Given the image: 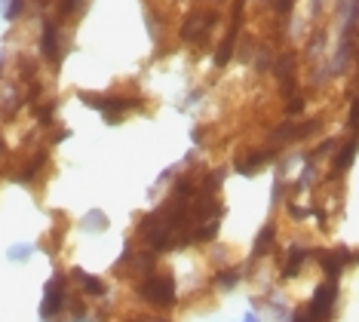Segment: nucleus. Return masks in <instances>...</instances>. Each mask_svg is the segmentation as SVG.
<instances>
[{"instance_id": "nucleus-9", "label": "nucleus", "mask_w": 359, "mask_h": 322, "mask_svg": "<svg viewBox=\"0 0 359 322\" xmlns=\"http://www.w3.org/2000/svg\"><path fill=\"white\" fill-rule=\"evenodd\" d=\"M40 55H43V59L50 62L53 68H59V65H62V37H59V22L50 19V15H43V22H40Z\"/></svg>"}, {"instance_id": "nucleus-26", "label": "nucleus", "mask_w": 359, "mask_h": 322, "mask_svg": "<svg viewBox=\"0 0 359 322\" xmlns=\"http://www.w3.org/2000/svg\"><path fill=\"white\" fill-rule=\"evenodd\" d=\"M347 129L350 135H359V95L350 98V111H347Z\"/></svg>"}, {"instance_id": "nucleus-2", "label": "nucleus", "mask_w": 359, "mask_h": 322, "mask_svg": "<svg viewBox=\"0 0 359 322\" xmlns=\"http://www.w3.org/2000/svg\"><path fill=\"white\" fill-rule=\"evenodd\" d=\"M138 295L157 310H169L175 304V279L169 274H148L138 283Z\"/></svg>"}, {"instance_id": "nucleus-35", "label": "nucleus", "mask_w": 359, "mask_h": 322, "mask_svg": "<svg viewBox=\"0 0 359 322\" xmlns=\"http://www.w3.org/2000/svg\"><path fill=\"white\" fill-rule=\"evenodd\" d=\"M4 10H6V0H0V15H4Z\"/></svg>"}, {"instance_id": "nucleus-7", "label": "nucleus", "mask_w": 359, "mask_h": 322, "mask_svg": "<svg viewBox=\"0 0 359 322\" xmlns=\"http://www.w3.org/2000/svg\"><path fill=\"white\" fill-rule=\"evenodd\" d=\"M310 258H316V264L323 267L325 279H341V274H344L347 264H356L353 252H350L347 246H338V249H313Z\"/></svg>"}, {"instance_id": "nucleus-19", "label": "nucleus", "mask_w": 359, "mask_h": 322, "mask_svg": "<svg viewBox=\"0 0 359 322\" xmlns=\"http://www.w3.org/2000/svg\"><path fill=\"white\" fill-rule=\"evenodd\" d=\"M313 175H316V163H313V160H307V156H304V169H301V175L295 178V185H292V191H295V194L307 191V187H310V181H313Z\"/></svg>"}, {"instance_id": "nucleus-33", "label": "nucleus", "mask_w": 359, "mask_h": 322, "mask_svg": "<svg viewBox=\"0 0 359 322\" xmlns=\"http://www.w3.org/2000/svg\"><path fill=\"white\" fill-rule=\"evenodd\" d=\"M243 322H258V316H255V313H246V319H243Z\"/></svg>"}, {"instance_id": "nucleus-24", "label": "nucleus", "mask_w": 359, "mask_h": 322, "mask_svg": "<svg viewBox=\"0 0 359 322\" xmlns=\"http://www.w3.org/2000/svg\"><path fill=\"white\" fill-rule=\"evenodd\" d=\"M55 120V102H40L37 105V123L40 126H53Z\"/></svg>"}, {"instance_id": "nucleus-13", "label": "nucleus", "mask_w": 359, "mask_h": 322, "mask_svg": "<svg viewBox=\"0 0 359 322\" xmlns=\"http://www.w3.org/2000/svg\"><path fill=\"white\" fill-rule=\"evenodd\" d=\"M273 243H276V224H273V221H267V224L258 230V236H255V246H252V261L264 258V255L273 249Z\"/></svg>"}, {"instance_id": "nucleus-15", "label": "nucleus", "mask_w": 359, "mask_h": 322, "mask_svg": "<svg viewBox=\"0 0 359 322\" xmlns=\"http://www.w3.org/2000/svg\"><path fill=\"white\" fill-rule=\"evenodd\" d=\"M86 0H55V22H71L83 13Z\"/></svg>"}, {"instance_id": "nucleus-3", "label": "nucleus", "mask_w": 359, "mask_h": 322, "mask_svg": "<svg viewBox=\"0 0 359 322\" xmlns=\"http://www.w3.org/2000/svg\"><path fill=\"white\" fill-rule=\"evenodd\" d=\"M218 19H222V13L212 10V6L187 13V19L182 22V28H178V37L187 40V43H200L203 46L212 37V28L218 25Z\"/></svg>"}, {"instance_id": "nucleus-8", "label": "nucleus", "mask_w": 359, "mask_h": 322, "mask_svg": "<svg viewBox=\"0 0 359 322\" xmlns=\"http://www.w3.org/2000/svg\"><path fill=\"white\" fill-rule=\"evenodd\" d=\"M276 147H271V145H264V147H252V151H243L240 156H236V163H233V169L240 172V175H246V178H252V175H258L264 166H271V163L276 160Z\"/></svg>"}, {"instance_id": "nucleus-17", "label": "nucleus", "mask_w": 359, "mask_h": 322, "mask_svg": "<svg viewBox=\"0 0 359 322\" xmlns=\"http://www.w3.org/2000/svg\"><path fill=\"white\" fill-rule=\"evenodd\" d=\"M218 221H222V218H212V221H203V224H197L191 230V243H209V239H215Z\"/></svg>"}, {"instance_id": "nucleus-1", "label": "nucleus", "mask_w": 359, "mask_h": 322, "mask_svg": "<svg viewBox=\"0 0 359 322\" xmlns=\"http://www.w3.org/2000/svg\"><path fill=\"white\" fill-rule=\"evenodd\" d=\"M77 98L86 107L99 111L108 126H117V123H123L129 111H135V107L144 105L142 95H99V93H89V89H80Z\"/></svg>"}, {"instance_id": "nucleus-31", "label": "nucleus", "mask_w": 359, "mask_h": 322, "mask_svg": "<svg viewBox=\"0 0 359 322\" xmlns=\"http://www.w3.org/2000/svg\"><path fill=\"white\" fill-rule=\"evenodd\" d=\"M65 138H68V129H55V135H53V145L65 142Z\"/></svg>"}, {"instance_id": "nucleus-10", "label": "nucleus", "mask_w": 359, "mask_h": 322, "mask_svg": "<svg viewBox=\"0 0 359 322\" xmlns=\"http://www.w3.org/2000/svg\"><path fill=\"white\" fill-rule=\"evenodd\" d=\"M356 154H359V135H350V138H344V142L334 147V154H332V178L344 175V172L353 166Z\"/></svg>"}, {"instance_id": "nucleus-5", "label": "nucleus", "mask_w": 359, "mask_h": 322, "mask_svg": "<svg viewBox=\"0 0 359 322\" xmlns=\"http://www.w3.org/2000/svg\"><path fill=\"white\" fill-rule=\"evenodd\" d=\"M334 304H338V279H325L323 286H316L313 298H310L304 310L310 322H329L334 313Z\"/></svg>"}, {"instance_id": "nucleus-30", "label": "nucleus", "mask_w": 359, "mask_h": 322, "mask_svg": "<svg viewBox=\"0 0 359 322\" xmlns=\"http://www.w3.org/2000/svg\"><path fill=\"white\" fill-rule=\"evenodd\" d=\"M323 6H325V0H310V15H313V22L323 19Z\"/></svg>"}, {"instance_id": "nucleus-27", "label": "nucleus", "mask_w": 359, "mask_h": 322, "mask_svg": "<svg viewBox=\"0 0 359 322\" xmlns=\"http://www.w3.org/2000/svg\"><path fill=\"white\" fill-rule=\"evenodd\" d=\"M285 212H289V218H295V221H304L310 218V209H304V206H298V203H285Z\"/></svg>"}, {"instance_id": "nucleus-25", "label": "nucleus", "mask_w": 359, "mask_h": 322, "mask_svg": "<svg viewBox=\"0 0 359 322\" xmlns=\"http://www.w3.org/2000/svg\"><path fill=\"white\" fill-rule=\"evenodd\" d=\"M6 255H10V261H28L31 255H34V246L31 243H15L6 249Z\"/></svg>"}, {"instance_id": "nucleus-6", "label": "nucleus", "mask_w": 359, "mask_h": 322, "mask_svg": "<svg viewBox=\"0 0 359 322\" xmlns=\"http://www.w3.org/2000/svg\"><path fill=\"white\" fill-rule=\"evenodd\" d=\"M65 307H68L65 276H62V274H55V276H50V283H46V288H43V301H40V319L50 322V319L59 316Z\"/></svg>"}, {"instance_id": "nucleus-32", "label": "nucleus", "mask_w": 359, "mask_h": 322, "mask_svg": "<svg viewBox=\"0 0 359 322\" xmlns=\"http://www.w3.org/2000/svg\"><path fill=\"white\" fill-rule=\"evenodd\" d=\"M126 322H166V319H151V316H133V319H126Z\"/></svg>"}, {"instance_id": "nucleus-28", "label": "nucleus", "mask_w": 359, "mask_h": 322, "mask_svg": "<svg viewBox=\"0 0 359 322\" xmlns=\"http://www.w3.org/2000/svg\"><path fill=\"white\" fill-rule=\"evenodd\" d=\"M83 224H86V227H93V224H95L99 230H104V227H108V218H104V215H102L99 209H95V212H89L86 218H83Z\"/></svg>"}, {"instance_id": "nucleus-14", "label": "nucleus", "mask_w": 359, "mask_h": 322, "mask_svg": "<svg viewBox=\"0 0 359 322\" xmlns=\"http://www.w3.org/2000/svg\"><path fill=\"white\" fill-rule=\"evenodd\" d=\"M71 276H74V279H80V286H83V292H86V295H95V298H102V295L108 292V286H104L99 276H93V274H83V270H80V267H74V270H71Z\"/></svg>"}, {"instance_id": "nucleus-18", "label": "nucleus", "mask_w": 359, "mask_h": 322, "mask_svg": "<svg viewBox=\"0 0 359 322\" xmlns=\"http://www.w3.org/2000/svg\"><path fill=\"white\" fill-rule=\"evenodd\" d=\"M320 129H323V120H320V117L298 120V129H295V145H298V142H307V138H313Z\"/></svg>"}, {"instance_id": "nucleus-12", "label": "nucleus", "mask_w": 359, "mask_h": 322, "mask_svg": "<svg viewBox=\"0 0 359 322\" xmlns=\"http://www.w3.org/2000/svg\"><path fill=\"white\" fill-rule=\"evenodd\" d=\"M46 156H50V151H46V147H37L34 151V156H28V163L25 166H22L19 172H15V181H19V185H31V181L37 178V172L46 166Z\"/></svg>"}, {"instance_id": "nucleus-16", "label": "nucleus", "mask_w": 359, "mask_h": 322, "mask_svg": "<svg viewBox=\"0 0 359 322\" xmlns=\"http://www.w3.org/2000/svg\"><path fill=\"white\" fill-rule=\"evenodd\" d=\"M304 107H307V95L298 89L295 95H289V98H285L283 114H285V117H292V120H298V117H304Z\"/></svg>"}, {"instance_id": "nucleus-34", "label": "nucleus", "mask_w": 359, "mask_h": 322, "mask_svg": "<svg viewBox=\"0 0 359 322\" xmlns=\"http://www.w3.org/2000/svg\"><path fill=\"white\" fill-rule=\"evenodd\" d=\"M6 154V145H4V138H0V156H4Z\"/></svg>"}, {"instance_id": "nucleus-22", "label": "nucleus", "mask_w": 359, "mask_h": 322, "mask_svg": "<svg viewBox=\"0 0 359 322\" xmlns=\"http://www.w3.org/2000/svg\"><path fill=\"white\" fill-rule=\"evenodd\" d=\"M240 276H243V270H240V267L218 270V274H215V286H222V288H233L236 283H240Z\"/></svg>"}, {"instance_id": "nucleus-23", "label": "nucleus", "mask_w": 359, "mask_h": 322, "mask_svg": "<svg viewBox=\"0 0 359 322\" xmlns=\"http://www.w3.org/2000/svg\"><path fill=\"white\" fill-rule=\"evenodd\" d=\"M338 145H341V142H338V138H323V142H320V145H316V147H313V151H310V154H307V160L320 163V160H323V156H329V154H332V151H334V147H338Z\"/></svg>"}, {"instance_id": "nucleus-11", "label": "nucleus", "mask_w": 359, "mask_h": 322, "mask_svg": "<svg viewBox=\"0 0 359 322\" xmlns=\"http://www.w3.org/2000/svg\"><path fill=\"white\" fill-rule=\"evenodd\" d=\"M313 255V249H307V246H289V252H285V258H283V270H280V276L283 279H295L301 274V267L307 264V258Z\"/></svg>"}, {"instance_id": "nucleus-37", "label": "nucleus", "mask_w": 359, "mask_h": 322, "mask_svg": "<svg viewBox=\"0 0 359 322\" xmlns=\"http://www.w3.org/2000/svg\"><path fill=\"white\" fill-rule=\"evenodd\" d=\"M353 258H356V264H359V252H353Z\"/></svg>"}, {"instance_id": "nucleus-20", "label": "nucleus", "mask_w": 359, "mask_h": 322, "mask_svg": "<svg viewBox=\"0 0 359 322\" xmlns=\"http://www.w3.org/2000/svg\"><path fill=\"white\" fill-rule=\"evenodd\" d=\"M15 68H19V77H22V83H37V62L34 59H19V65H15Z\"/></svg>"}, {"instance_id": "nucleus-4", "label": "nucleus", "mask_w": 359, "mask_h": 322, "mask_svg": "<svg viewBox=\"0 0 359 322\" xmlns=\"http://www.w3.org/2000/svg\"><path fill=\"white\" fill-rule=\"evenodd\" d=\"M298 65L301 62H298L295 49H283V53H276L271 74L276 77V83H280L283 98H289V95L298 93Z\"/></svg>"}, {"instance_id": "nucleus-21", "label": "nucleus", "mask_w": 359, "mask_h": 322, "mask_svg": "<svg viewBox=\"0 0 359 322\" xmlns=\"http://www.w3.org/2000/svg\"><path fill=\"white\" fill-rule=\"evenodd\" d=\"M25 10H28V0H6V10H4V15H0V19L19 22L22 15H25Z\"/></svg>"}, {"instance_id": "nucleus-29", "label": "nucleus", "mask_w": 359, "mask_h": 322, "mask_svg": "<svg viewBox=\"0 0 359 322\" xmlns=\"http://www.w3.org/2000/svg\"><path fill=\"white\" fill-rule=\"evenodd\" d=\"M283 194H285V181H283V178H276V181H273V194H271V203L276 206V203L283 200Z\"/></svg>"}, {"instance_id": "nucleus-36", "label": "nucleus", "mask_w": 359, "mask_h": 322, "mask_svg": "<svg viewBox=\"0 0 359 322\" xmlns=\"http://www.w3.org/2000/svg\"><path fill=\"white\" fill-rule=\"evenodd\" d=\"M4 65H6V59H4V55H0V74H4Z\"/></svg>"}]
</instances>
